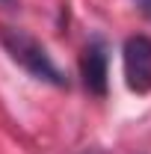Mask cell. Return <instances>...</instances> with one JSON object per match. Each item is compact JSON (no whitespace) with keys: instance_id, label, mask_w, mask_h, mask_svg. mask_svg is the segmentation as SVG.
<instances>
[{"instance_id":"1","label":"cell","mask_w":151,"mask_h":154,"mask_svg":"<svg viewBox=\"0 0 151 154\" xmlns=\"http://www.w3.org/2000/svg\"><path fill=\"white\" fill-rule=\"evenodd\" d=\"M0 45L6 48V54L12 57V62H18L30 77H36L42 83H51V86H65L68 83L65 74L59 71V65L45 51V45L36 42L30 33L15 30V27H3L0 30Z\"/></svg>"},{"instance_id":"6","label":"cell","mask_w":151,"mask_h":154,"mask_svg":"<svg viewBox=\"0 0 151 154\" xmlns=\"http://www.w3.org/2000/svg\"><path fill=\"white\" fill-rule=\"evenodd\" d=\"M3 3H9V0H3Z\"/></svg>"},{"instance_id":"3","label":"cell","mask_w":151,"mask_h":154,"mask_svg":"<svg viewBox=\"0 0 151 154\" xmlns=\"http://www.w3.org/2000/svg\"><path fill=\"white\" fill-rule=\"evenodd\" d=\"M80 74L92 95H107V80H110V51L101 38H92L80 57Z\"/></svg>"},{"instance_id":"5","label":"cell","mask_w":151,"mask_h":154,"mask_svg":"<svg viewBox=\"0 0 151 154\" xmlns=\"http://www.w3.org/2000/svg\"><path fill=\"white\" fill-rule=\"evenodd\" d=\"M86 154H98V151H86Z\"/></svg>"},{"instance_id":"4","label":"cell","mask_w":151,"mask_h":154,"mask_svg":"<svg viewBox=\"0 0 151 154\" xmlns=\"http://www.w3.org/2000/svg\"><path fill=\"white\" fill-rule=\"evenodd\" d=\"M133 3H136V6H139V9H142V12L151 18V0H133Z\"/></svg>"},{"instance_id":"2","label":"cell","mask_w":151,"mask_h":154,"mask_svg":"<svg viewBox=\"0 0 151 154\" xmlns=\"http://www.w3.org/2000/svg\"><path fill=\"white\" fill-rule=\"evenodd\" d=\"M122 68L125 83L136 95L151 92V38L148 36H131L122 45Z\"/></svg>"}]
</instances>
